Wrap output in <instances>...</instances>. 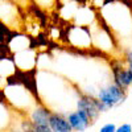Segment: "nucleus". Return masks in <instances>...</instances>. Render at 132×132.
<instances>
[{"label":"nucleus","instance_id":"nucleus-1","mask_svg":"<svg viewBox=\"0 0 132 132\" xmlns=\"http://www.w3.org/2000/svg\"><path fill=\"white\" fill-rule=\"evenodd\" d=\"M101 20L118 38H128L132 36V8L127 0H106L101 9Z\"/></svg>","mask_w":132,"mask_h":132},{"label":"nucleus","instance_id":"nucleus-2","mask_svg":"<svg viewBox=\"0 0 132 132\" xmlns=\"http://www.w3.org/2000/svg\"><path fill=\"white\" fill-rule=\"evenodd\" d=\"M2 96L3 101L7 102L8 106H11L15 111L24 115H28L30 110L40 103L37 93H35V90L29 89L27 85L19 81H8V83L3 86Z\"/></svg>","mask_w":132,"mask_h":132},{"label":"nucleus","instance_id":"nucleus-3","mask_svg":"<svg viewBox=\"0 0 132 132\" xmlns=\"http://www.w3.org/2000/svg\"><path fill=\"white\" fill-rule=\"evenodd\" d=\"M89 28L91 30L93 46L103 54L114 56V52L118 50V44H116L115 36L112 35V32L108 29V27L102 20H96Z\"/></svg>","mask_w":132,"mask_h":132},{"label":"nucleus","instance_id":"nucleus-4","mask_svg":"<svg viewBox=\"0 0 132 132\" xmlns=\"http://www.w3.org/2000/svg\"><path fill=\"white\" fill-rule=\"evenodd\" d=\"M127 95L128 91L123 90L122 87H119L114 81L110 82L107 85H104L103 87L98 90L95 98L99 101V108H101V112H108L110 110H112L120 104H123L127 101Z\"/></svg>","mask_w":132,"mask_h":132},{"label":"nucleus","instance_id":"nucleus-5","mask_svg":"<svg viewBox=\"0 0 132 132\" xmlns=\"http://www.w3.org/2000/svg\"><path fill=\"white\" fill-rule=\"evenodd\" d=\"M68 44L77 50H89L93 49V37L89 27L85 25H70L66 30Z\"/></svg>","mask_w":132,"mask_h":132},{"label":"nucleus","instance_id":"nucleus-6","mask_svg":"<svg viewBox=\"0 0 132 132\" xmlns=\"http://www.w3.org/2000/svg\"><path fill=\"white\" fill-rule=\"evenodd\" d=\"M112 71V79L114 82L122 87L123 90L128 91L129 87L132 86V70L127 65V62L122 58H114L110 62Z\"/></svg>","mask_w":132,"mask_h":132},{"label":"nucleus","instance_id":"nucleus-7","mask_svg":"<svg viewBox=\"0 0 132 132\" xmlns=\"http://www.w3.org/2000/svg\"><path fill=\"white\" fill-rule=\"evenodd\" d=\"M38 54L35 48H29L27 50L19 52L16 54H12V58L15 61V65L17 70L23 71L25 74L30 71H36L37 69V62H38Z\"/></svg>","mask_w":132,"mask_h":132},{"label":"nucleus","instance_id":"nucleus-8","mask_svg":"<svg viewBox=\"0 0 132 132\" xmlns=\"http://www.w3.org/2000/svg\"><path fill=\"white\" fill-rule=\"evenodd\" d=\"M99 104L101 103H99V101L95 96L82 93L79 99H78V103H77V108L85 111L87 115L90 116V119L95 123L98 120V118L101 116V114H102L101 108H99Z\"/></svg>","mask_w":132,"mask_h":132},{"label":"nucleus","instance_id":"nucleus-9","mask_svg":"<svg viewBox=\"0 0 132 132\" xmlns=\"http://www.w3.org/2000/svg\"><path fill=\"white\" fill-rule=\"evenodd\" d=\"M68 119H69V123H70L74 132H86L94 124V122L90 119V116L85 111L78 110V108L71 111V112H69Z\"/></svg>","mask_w":132,"mask_h":132},{"label":"nucleus","instance_id":"nucleus-10","mask_svg":"<svg viewBox=\"0 0 132 132\" xmlns=\"http://www.w3.org/2000/svg\"><path fill=\"white\" fill-rule=\"evenodd\" d=\"M52 111L42 103H38L36 107H33L30 110V112L27 115L29 122L32 123L33 128L40 127V126H46L49 124V119H50Z\"/></svg>","mask_w":132,"mask_h":132},{"label":"nucleus","instance_id":"nucleus-11","mask_svg":"<svg viewBox=\"0 0 132 132\" xmlns=\"http://www.w3.org/2000/svg\"><path fill=\"white\" fill-rule=\"evenodd\" d=\"M7 48H8V50L12 53V54H16L19 52L27 50V49L33 48V46H32V44H30V38L28 36L20 35V33H15L13 36H9L8 37Z\"/></svg>","mask_w":132,"mask_h":132},{"label":"nucleus","instance_id":"nucleus-12","mask_svg":"<svg viewBox=\"0 0 132 132\" xmlns=\"http://www.w3.org/2000/svg\"><path fill=\"white\" fill-rule=\"evenodd\" d=\"M49 126L53 132H74L66 114L52 112L49 119Z\"/></svg>","mask_w":132,"mask_h":132},{"label":"nucleus","instance_id":"nucleus-13","mask_svg":"<svg viewBox=\"0 0 132 132\" xmlns=\"http://www.w3.org/2000/svg\"><path fill=\"white\" fill-rule=\"evenodd\" d=\"M33 3L37 4V7L41 8V9H48L49 11V9L56 7L57 0H33Z\"/></svg>","mask_w":132,"mask_h":132},{"label":"nucleus","instance_id":"nucleus-14","mask_svg":"<svg viewBox=\"0 0 132 132\" xmlns=\"http://www.w3.org/2000/svg\"><path fill=\"white\" fill-rule=\"evenodd\" d=\"M116 129H118V126L115 123H106L104 126L101 127L99 132H116Z\"/></svg>","mask_w":132,"mask_h":132},{"label":"nucleus","instance_id":"nucleus-15","mask_svg":"<svg viewBox=\"0 0 132 132\" xmlns=\"http://www.w3.org/2000/svg\"><path fill=\"white\" fill-rule=\"evenodd\" d=\"M116 132H132V124H129V123L120 124V126H118Z\"/></svg>","mask_w":132,"mask_h":132},{"label":"nucleus","instance_id":"nucleus-16","mask_svg":"<svg viewBox=\"0 0 132 132\" xmlns=\"http://www.w3.org/2000/svg\"><path fill=\"white\" fill-rule=\"evenodd\" d=\"M35 129H36V132H53L49 124H46V126H40V127H35Z\"/></svg>","mask_w":132,"mask_h":132},{"label":"nucleus","instance_id":"nucleus-17","mask_svg":"<svg viewBox=\"0 0 132 132\" xmlns=\"http://www.w3.org/2000/svg\"><path fill=\"white\" fill-rule=\"evenodd\" d=\"M128 66H129V68H131V70H132V65H128Z\"/></svg>","mask_w":132,"mask_h":132}]
</instances>
